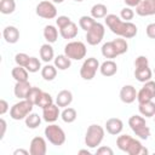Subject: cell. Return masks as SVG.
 <instances>
[{
	"instance_id": "obj_1",
	"label": "cell",
	"mask_w": 155,
	"mask_h": 155,
	"mask_svg": "<svg viewBox=\"0 0 155 155\" xmlns=\"http://www.w3.org/2000/svg\"><path fill=\"white\" fill-rule=\"evenodd\" d=\"M104 21L107 27L111 30V33L124 39H132L138 33V28L136 24H133L132 22L121 21V18L117 17L116 15H113V13L107 15L104 17Z\"/></svg>"
},
{
	"instance_id": "obj_2",
	"label": "cell",
	"mask_w": 155,
	"mask_h": 155,
	"mask_svg": "<svg viewBox=\"0 0 155 155\" xmlns=\"http://www.w3.org/2000/svg\"><path fill=\"white\" fill-rule=\"evenodd\" d=\"M116 145L121 151L127 153L128 155H145L148 154V149L142 145V143L128 136V134H121L116 139Z\"/></svg>"
},
{
	"instance_id": "obj_3",
	"label": "cell",
	"mask_w": 155,
	"mask_h": 155,
	"mask_svg": "<svg viewBox=\"0 0 155 155\" xmlns=\"http://www.w3.org/2000/svg\"><path fill=\"white\" fill-rule=\"evenodd\" d=\"M104 139V128L97 124H92L87 127L85 134V144L90 149H94L101 145L102 140Z\"/></svg>"
},
{
	"instance_id": "obj_4",
	"label": "cell",
	"mask_w": 155,
	"mask_h": 155,
	"mask_svg": "<svg viewBox=\"0 0 155 155\" xmlns=\"http://www.w3.org/2000/svg\"><path fill=\"white\" fill-rule=\"evenodd\" d=\"M128 126L140 139H148L150 136V128L147 126L145 119L140 115H132L128 119Z\"/></svg>"
},
{
	"instance_id": "obj_5",
	"label": "cell",
	"mask_w": 155,
	"mask_h": 155,
	"mask_svg": "<svg viewBox=\"0 0 155 155\" xmlns=\"http://www.w3.org/2000/svg\"><path fill=\"white\" fill-rule=\"evenodd\" d=\"M45 137L46 139L56 147H61L65 143V132L63 131L62 127H59L56 124H50L48 126L45 127Z\"/></svg>"
},
{
	"instance_id": "obj_6",
	"label": "cell",
	"mask_w": 155,
	"mask_h": 155,
	"mask_svg": "<svg viewBox=\"0 0 155 155\" xmlns=\"http://www.w3.org/2000/svg\"><path fill=\"white\" fill-rule=\"evenodd\" d=\"M33 108H34V104L31 102H29L28 99H22L11 107L10 116H11V119L17 120V121L23 120L31 113Z\"/></svg>"
},
{
	"instance_id": "obj_7",
	"label": "cell",
	"mask_w": 155,
	"mask_h": 155,
	"mask_svg": "<svg viewBox=\"0 0 155 155\" xmlns=\"http://www.w3.org/2000/svg\"><path fill=\"white\" fill-rule=\"evenodd\" d=\"M87 48L82 41H70L64 46V54L71 61H80L86 57Z\"/></svg>"
},
{
	"instance_id": "obj_8",
	"label": "cell",
	"mask_w": 155,
	"mask_h": 155,
	"mask_svg": "<svg viewBox=\"0 0 155 155\" xmlns=\"http://www.w3.org/2000/svg\"><path fill=\"white\" fill-rule=\"evenodd\" d=\"M98 69H99V62L97 58H94V57L86 58L80 68V76L84 80L90 81L96 76V73Z\"/></svg>"
},
{
	"instance_id": "obj_9",
	"label": "cell",
	"mask_w": 155,
	"mask_h": 155,
	"mask_svg": "<svg viewBox=\"0 0 155 155\" xmlns=\"http://www.w3.org/2000/svg\"><path fill=\"white\" fill-rule=\"evenodd\" d=\"M35 12L39 17L45 19H53L57 17V8L52 1L42 0L36 5Z\"/></svg>"
},
{
	"instance_id": "obj_10",
	"label": "cell",
	"mask_w": 155,
	"mask_h": 155,
	"mask_svg": "<svg viewBox=\"0 0 155 155\" xmlns=\"http://www.w3.org/2000/svg\"><path fill=\"white\" fill-rule=\"evenodd\" d=\"M104 34H105L104 25L102 23H99V22H96L92 25V28L88 31H86V41H87L88 45L96 46L103 40Z\"/></svg>"
},
{
	"instance_id": "obj_11",
	"label": "cell",
	"mask_w": 155,
	"mask_h": 155,
	"mask_svg": "<svg viewBox=\"0 0 155 155\" xmlns=\"http://www.w3.org/2000/svg\"><path fill=\"white\" fill-rule=\"evenodd\" d=\"M155 98V81L149 80L144 82L143 87L137 92V101L138 103H144L153 101Z\"/></svg>"
},
{
	"instance_id": "obj_12",
	"label": "cell",
	"mask_w": 155,
	"mask_h": 155,
	"mask_svg": "<svg viewBox=\"0 0 155 155\" xmlns=\"http://www.w3.org/2000/svg\"><path fill=\"white\" fill-rule=\"evenodd\" d=\"M47 151V144L44 137H34L30 142L29 153L30 155H45Z\"/></svg>"
},
{
	"instance_id": "obj_13",
	"label": "cell",
	"mask_w": 155,
	"mask_h": 155,
	"mask_svg": "<svg viewBox=\"0 0 155 155\" xmlns=\"http://www.w3.org/2000/svg\"><path fill=\"white\" fill-rule=\"evenodd\" d=\"M136 13L142 17L155 15V0H142L138 6H136Z\"/></svg>"
},
{
	"instance_id": "obj_14",
	"label": "cell",
	"mask_w": 155,
	"mask_h": 155,
	"mask_svg": "<svg viewBox=\"0 0 155 155\" xmlns=\"http://www.w3.org/2000/svg\"><path fill=\"white\" fill-rule=\"evenodd\" d=\"M120 99L125 104H131L137 99V91L132 85H125L120 90Z\"/></svg>"
},
{
	"instance_id": "obj_15",
	"label": "cell",
	"mask_w": 155,
	"mask_h": 155,
	"mask_svg": "<svg viewBox=\"0 0 155 155\" xmlns=\"http://www.w3.org/2000/svg\"><path fill=\"white\" fill-rule=\"evenodd\" d=\"M59 115H61V111L57 104H51L42 109V119L48 124H53L54 121H57Z\"/></svg>"
},
{
	"instance_id": "obj_16",
	"label": "cell",
	"mask_w": 155,
	"mask_h": 155,
	"mask_svg": "<svg viewBox=\"0 0 155 155\" xmlns=\"http://www.w3.org/2000/svg\"><path fill=\"white\" fill-rule=\"evenodd\" d=\"M105 130H107V132L109 134L117 136L124 130V122L119 117H110L105 122Z\"/></svg>"
},
{
	"instance_id": "obj_17",
	"label": "cell",
	"mask_w": 155,
	"mask_h": 155,
	"mask_svg": "<svg viewBox=\"0 0 155 155\" xmlns=\"http://www.w3.org/2000/svg\"><path fill=\"white\" fill-rule=\"evenodd\" d=\"M153 71L149 68V65H143V67H134V78L139 82H147L151 80Z\"/></svg>"
},
{
	"instance_id": "obj_18",
	"label": "cell",
	"mask_w": 155,
	"mask_h": 155,
	"mask_svg": "<svg viewBox=\"0 0 155 155\" xmlns=\"http://www.w3.org/2000/svg\"><path fill=\"white\" fill-rule=\"evenodd\" d=\"M73 102V93L69 90H62L56 97V104L59 108H67Z\"/></svg>"
},
{
	"instance_id": "obj_19",
	"label": "cell",
	"mask_w": 155,
	"mask_h": 155,
	"mask_svg": "<svg viewBox=\"0 0 155 155\" xmlns=\"http://www.w3.org/2000/svg\"><path fill=\"white\" fill-rule=\"evenodd\" d=\"M2 36L7 44H16L19 40V30L13 25H7L2 30Z\"/></svg>"
},
{
	"instance_id": "obj_20",
	"label": "cell",
	"mask_w": 155,
	"mask_h": 155,
	"mask_svg": "<svg viewBox=\"0 0 155 155\" xmlns=\"http://www.w3.org/2000/svg\"><path fill=\"white\" fill-rule=\"evenodd\" d=\"M99 71L103 76L109 78V76H113L117 73V65L113 59H107L105 62H103L99 65Z\"/></svg>"
},
{
	"instance_id": "obj_21",
	"label": "cell",
	"mask_w": 155,
	"mask_h": 155,
	"mask_svg": "<svg viewBox=\"0 0 155 155\" xmlns=\"http://www.w3.org/2000/svg\"><path fill=\"white\" fill-rule=\"evenodd\" d=\"M31 88V85L29 84V81H23V82H16L15 87H13V93L17 98L19 99H25L29 91Z\"/></svg>"
},
{
	"instance_id": "obj_22",
	"label": "cell",
	"mask_w": 155,
	"mask_h": 155,
	"mask_svg": "<svg viewBox=\"0 0 155 155\" xmlns=\"http://www.w3.org/2000/svg\"><path fill=\"white\" fill-rule=\"evenodd\" d=\"M59 34H61V36L63 39H67V40L76 38V35H78V25H76V23H74L71 21L69 24H67L65 27L59 29Z\"/></svg>"
},
{
	"instance_id": "obj_23",
	"label": "cell",
	"mask_w": 155,
	"mask_h": 155,
	"mask_svg": "<svg viewBox=\"0 0 155 155\" xmlns=\"http://www.w3.org/2000/svg\"><path fill=\"white\" fill-rule=\"evenodd\" d=\"M138 110H139V113H140L142 116L153 117V116H155V103H154L153 101L144 102V103H139Z\"/></svg>"
},
{
	"instance_id": "obj_24",
	"label": "cell",
	"mask_w": 155,
	"mask_h": 155,
	"mask_svg": "<svg viewBox=\"0 0 155 155\" xmlns=\"http://www.w3.org/2000/svg\"><path fill=\"white\" fill-rule=\"evenodd\" d=\"M39 52H40V58H41L45 63H48V62H51L52 59H54V51H53V47H52L48 42L41 45Z\"/></svg>"
},
{
	"instance_id": "obj_25",
	"label": "cell",
	"mask_w": 155,
	"mask_h": 155,
	"mask_svg": "<svg viewBox=\"0 0 155 155\" xmlns=\"http://www.w3.org/2000/svg\"><path fill=\"white\" fill-rule=\"evenodd\" d=\"M101 51H102L103 57L104 58H108V59H113V58H116L119 56V53H117V51H116L113 41H108V42L103 44Z\"/></svg>"
},
{
	"instance_id": "obj_26",
	"label": "cell",
	"mask_w": 155,
	"mask_h": 155,
	"mask_svg": "<svg viewBox=\"0 0 155 155\" xmlns=\"http://www.w3.org/2000/svg\"><path fill=\"white\" fill-rule=\"evenodd\" d=\"M44 38L48 44H53L58 39V30L54 25L48 24L44 28Z\"/></svg>"
},
{
	"instance_id": "obj_27",
	"label": "cell",
	"mask_w": 155,
	"mask_h": 155,
	"mask_svg": "<svg viewBox=\"0 0 155 155\" xmlns=\"http://www.w3.org/2000/svg\"><path fill=\"white\" fill-rule=\"evenodd\" d=\"M28 70L24 67H15L11 71L12 78L16 80V82H23V81H28Z\"/></svg>"
},
{
	"instance_id": "obj_28",
	"label": "cell",
	"mask_w": 155,
	"mask_h": 155,
	"mask_svg": "<svg viewBox=\"0 0 155 155\" xmlns=\"http://www.w3.org/2000/svg\"><path fill=\"white\" fill-rule=\"evenodd\" d=\"M108 15V8L104 4H94L91 7V16L94 19H101L104 18Z\"/></svg>"
},
{
	"instance_id": "obj_29",
	"label": "cell",
	"mask_w": 155,
	"mask_h": 155,
	"mask_svg": "<svg viewBox=\"0 0 155 155\" xmlns=\"http://www.w3.org/2000/svg\"><path fill=\"white\" fill-rule=\"evenodd\" d=\"M53 61H54L56 68L59 70H67L71 65V59L65 54H58L57 57H54Z\"/></svg>"
},
{
	"instance_id": "obj_30",
	"label": "cell",
	"mask_w": 155,
	"mask_h": 155,
	"mask_svg": "<svg viewBox=\"0 0 155 155\" xmlns=\"http://www.w3.org/2000/svg\"><path fill=\"white\" fill-rule=\"evenodd\" d=\"M41 76L46 81L54 80V78L57 76V68H56V65H51V64L47 63L45 67L41 68Z\"/></svg>"
},
{
	"instance_id": "obj_31",
	"label": "cell",
	"mask_w": 155,
	"mask_h": 155,
	"mask_svg": "<svg viewBox=\"0 0 155 155\" xmlns=\"http://www.w3.org/2000/svg\"><path fill=\"white\" fill-rule=\"evenodd\" d=\"M61 117L62 120L65 122V124H71L76 120L78 117V113L74 108H70V107H67L63 109V111L61 113Z\"/></svg>"
},
{
	"instance_id": "obj_32",
	"label": "cell",
	"mask_w": 155,
	"mask_h": 155,
	"mask_svg": "<svg viewBox=\"0 0 155 155\" xmlns=\"http://www.w3.org/2000/svg\"><path fill=\"white\" fill-rule=\"evenodd\" d=\"M16 10L15 0H0V12L2 15H11Z\"/></svg>"
},
{
	"instance_id": "obj_33",
	"label": "cell",
	"mask_w": 155,
	"mask_h": 155,
	"mask_svg": "<svg viewBox=\"0 0 155 155\" xmlns=\"http://www.w3.org/2000/svg\"><path fill=\"white\" fill-rule=\"evenodd\" d=\"M24 121H25V125H27L28 128L34 130V128H38V127L40 126V124H41V117H40L39 114H36V113H30V114L24 119Z\"/></svg>"
},
{
	"instance_id": "obj_34",
	"label": "cell",
	"mask_w": 155,
	"mask_h": 155,
	"mask_svg": "<svg viewBox=\"0 0 155 155\" xmlns=\"http://www.w3.org/2000/svg\"><path fill=\"white\" fill-rule=\"evenodd\" d=\"M94 23H96V19L92 16H81L79 19V25L85 31H88Z\"/></svg>"
},
{
	"instance_id": "obj_35",
	"label": "cell",
	"mask_w": 155,
	"mask_h": 155,
	"mask_svg": "<svg viewBox=\"0 0 155 155\" xmlns=\"http://www.w3.org/2000/svg\"><path fill=\"white\" fill-rule=\"evenodd\" d=\"M113 44H114V46H115V48H116L119 56L126 53L127 50H128V44H127V41H126L124 38H121V36L117 38V39H114V40H113Z\"/></svg>"
},
{
	"instance_id": "obj_36",
	"label": "cell",
	"mask_w": 155,
	"mask_h": 155,
	"mask_svg": "<svg viewBox=\"0 0 155 155\" xmlns=\"http://www.w3.org/2000/svg\"><path fill=\"white\" fill-rule=\"evenodd\" d=\"M51 104H53V99H52L51 94L42 91V93H41L39 101H38V104H36V105L40 107L41 109H44V108H46V107H48V105H51Z\"/></svg>"
},
{
	"instance_id": "obj_37",
	"label": "cell",
	"mask_w": 155,
	"mask_h": 155,
	"mask_svg": "<svg viewBox=\"0 0 155 155\" xmlns=\"http://www.w3.org/2000/svg\"><path fill=\"white\" fill-rule=\"evenodd\" d=\"M25 69L29 73H36V71H39L41 69V62H40V59L36 58V57H30V59H29Z\"/></svg>"
},
{
	"instance_id": "obj_38",
	"label": "cell",
	"mask_w": 155,
	"mask_h": 155,
	"mask_svg": "<svg viewBox=\"0 0 155 155\" xmlns=\"http://www.w3.org/2000/svg\"><path fill=\"white\" fill-rule=\"evenodd\" d=\"M41 93H42V91H41L39 87H31L25 99H28V101L31 102L34 105H36V104H38V101H39V98H40V96H41Z\"/></svg>"
},
{
	"instance_id": "obj_39",
	"label": "cell",
	"mask_w": 155,
	"mask_h": 155,
	"mask_svg": "<svg viewBox=\"0 0 155 155\" xmlns=\"http://www.w3.org/2000/svg\"><path fill=\"white\" fill-rule=\"evenodd\" d=\"M29 59H30V57L27 53H23V52H19V53H17L15 56V62L19 67H24L25 68L27 64H28V62H29Z\"/></svg>"
},
{
	"instance_id": "obj_40",
	"label": "cell",
	"mask_w": 155,
	"mask_h": 155,
	"mask_svg": "<svg viewBox=\"0 0 155 155\" xmlns=\"http://www.w3.org/2000/svg\"><path fill=\"white\" fill-rule=\"evenodd\" d=\"M120 17H121V19H124L125 22H131V19H133V17H134V12H133V10H132L131 7L126 6V7H124V8L121 10Z\"/></svg>"
},
{
	"instance_id": "obj_41",
	"label": "cell",
	"mask_w": 155,
	"mask_h": 155,
	"mask_svg": "<svg viewBox=\"0 0 155 155\" xmlns=\"http://www.w3.org/2000/svg\"><path fill=\"white\" fill-rule=\"evenodd\" d=\"M71 22V19L68 17V16H58L57 17V19H56V24H57V27L61 29V28H63V27H65L67 24H69Z\"/></svg>"
},
{
	"instance_id": "obj_42",
	"label": "cell",
	"mask_w": 155,
	"mask_h": 155,
	"mask_svg": "<svg viewBox=\"0 0 155 155\" xmlns=\"http://www.w3.org/2000/svg\"><path fill=\"white\" fill-rule=\"evenodd\" d=\"M143 65H149V61L145 56H138L134 61V67H143Z\"/></svg>"
},
{
	"instance_id": "obj_43",
	"label": "cell",
	"mask_w": 155,
	"mask_h": 155,
	"mask_svg": "<svg viewBox=\"0 0 155 155\" xmlns=\"http://www.w3.org/2000/svg\"><path fill=\"white\" fill-rule=\"evenodd\" d=\"M96 154H97V155H113L114 151H113V149L109 148V147H99V148L97 149Z\"/></svg>"
},
{
	"instance_id": "obj_44",
	"label": "cell",
	"mask_w": 155,
	"mask_h": 155,
	"mask_svg": "<svg viewBox=\"0 0 155 155\" xmlns=\"http://www.w3.org/2000/svg\"><path fill=\"white\" fill-rule=\"evenodd\" d=\"M145 33H147V36H148V38L155 39V23L148 24L147 28H145Z\"/></svg>"
},
{
	"instance_id": "obj_45",
	"label": "cell",
	"mask_w": 155,
	"mask_h": 155,
	"mask_svg": "<svg viewBox=\"0 0 155 155\" xmlns=\"http://www.w3.org/2000/svg\"><path fill=\"white\" fill-rule=\"evenodd\" d=\"M7 110H8V103L5 99H0V115L6 114Z\"/></svg>"
},
{
	"instance_id": "obj_46",
	"label": "cell",
	"mask_w": 155,
	"mask_h": 155,
	"mask_svg": "<svg viewBox=\"0 0 155 155\" xmlns=\"http://www.w3.org/2000/svg\"><path fill=\"white\" fill-rule=\"evenodd\" d=\"M6 121H5V119H0V127H1V132H0V139H2L4 137H5V132H6Z\"/></svg>"
},
{
	"instance_id": "obj_47",
	"label": "cell",
	"mask_w": 155,
	"mask_h": 155,
	"mask_svg": "<svg viewBox=\"0 0 155 155\" xmlns=\"http://www.w3.org/2000/svg\"><path fill=\"white\" fill-rule=\"evenodd\" d=\"M124 1H125V4H126L128 7H136V6L139 5V2H140L142 0H124Z\"/></svg>"
},
{
	"instance_id": "obj_48",
	"label": "cell",
	"mask_w": 155,
	"mask_h": 155,
	"mask_svg": "<svg viewBox=\"0 0 155 155\" xmlns=\"http://www.w3.org/2000/svg\"><path fill=\"white\" fill-rule=\"evenodd\" d=\"M18 154H22V155H28V154H30L28 150H24V149H17V150H15L13 151V155H18Z\"/></svg>"
},
{
	"instance_id": "obj_49",
	"label": "cell",
	"mask_w": 155,
	"mask_h": 155,
	"mask_svg": "<svg viewBox=\"0 0 155 155\" xmlns=\"http://www.w3.org/2000/svg\"><path fill=\"white\" fill-rule=\"evenodd\" d=\"M79 154H87V155H91V151L87 150V149H81V150H79Z\"/></svg>"
},
{
	"instance_id": "obj_50",
	"label": "cell",
	"mask_w": 155,
	"mask_h": 155,
	"mask_svg": "<svg viewBox=\"0 0 155 155\" xmlns=\"http://www.w3.org/2000/svg\"><path fill=\"white\" fill-rule=\"evenodd\" d=\"M64 0H52V2H54V4H62Z\"/></svg>"
},
{
	"instance_id": "obj_51",
	"label": "cell",
	"mask_w": 155,
	"mask_h": 155,
	"mask_svg": "<svg viewBox=\"0 0 155 155\" xmlns=\"http://www.w3.org/2000/svg\"><path fill=\"white\" fill-rule=\"evenodd\" d=\"M74 1H76V2H81V1H84V0H74Z\"/></svg>"
},
{
	"instance_id": "obj_52",
	"label": "cell",
	"mask_w": 155,
	"mask_h": 155,
	"mask_svg": "<svg viewBox=\"0 0 155 155\" xmlns=\"http://www.w3.org/2000/svg\"><path fill=\"white\" fill-rule=\"evenodd\" d=\"M154 121H155V116H154Z\"/></svg>"
},
{
	"instance_id": "obj_53",
	"label": "cell",
	"mask_w": 155,
	"mask_h": 155,
	"mask_svg": "<svg viewBox=\"0 0 155 155\" xmlns=\"http://www.w3.org/2000/svg\"><path fill=\"white\" fill-rule=\"evenodd\" d=\"M154 73H155V68H154Z\"/></svg>"
}]
</instances>
